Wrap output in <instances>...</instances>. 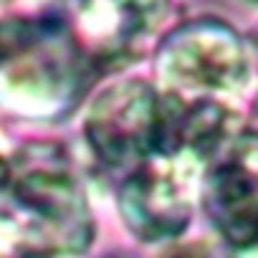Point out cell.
<instances>
[{"mask_svg": "<svg viewBox=\"0 0 258 258\" xmlns=\"http://www.w3.org/2000/svg\"><path fill=\"white\" fill-rule=\"evenodd\" d=\"M86 58L66 21L0 23V109L36 121L61 119L84 91Z\"/></svg>", "mask_w": 258, "mask_h": 258, "instance_id": "cell-1", "label": "cell"}, {"mask_svg": "<svg viewBox=\"0 0 258 258\" xmlns=\"http://www.w3.org/2000/svg\"><path fill=\"white\" fill-rule=\"evenodd\" d=\"M8 233L21 253L76 255L91 245L94 218L79 180L56 157H26L16 162L8 185Z\"/></svg>", "mask_w": 258, "mask_h": 258, "instance_id": "cell-2", "label": "cell"}, {"mask_svg": "<svg viewBox=\"0 0 258 258\" xmlns=\"http://www.w3.org/2000/svg\"><path fill=\"white\" fill-rule=\"evenodd\" d=\"M160 76L182 91L230 94L248 81V51L240 36L215 18H200L172 31L157 51Z\"/></svg>", "mask_w": 258, "mask_h": 258, "instance_id": "cell-3", "label": "cell"}, {"mask_svg": "<svg viewBox=\"0 0 258 258\" xmlns=\"http://www.w3.org/2000/svg\"><path fill=\"white\" fill-rule=\"evenodd\" d=\"M160 96L147 81L106 86L86 111L84 135L91 152L111 170H132L155 155Z\"/></svg>", "mask_w": 258, "mask_h": 258, "instance_id": "cell-4", "label": "cell"}, {"mask_svg": "<svg viewBox=\"0 0 258 258\" xmlns=\"http://www.w3.org/2000/svg\"><path fill=\"white\" fill-rule=\"evenodd\" d=\"M165 16V0H74L71 33L86 63L121 69L142 56Z\"/></svg>", "mask_w": 258, "mask_h": 258, "instance_id": "cell-5", "label": "cell"}, {"mask_svg": "<svg viewBox=\"0 0 258 258\" xmlns=\"http://www.w3.org/2000/svg\"><path fill=\"white\" fill-rule=\"evenodd\" d=\"M177 162L180 157L152 155L129 170L119 187L121 218L145 243H165L182 235L192 218L190 187Z\"/></svg>", "mask_w": 258, "mask_h": 258, "instance_id": "cell-6", "label": "cell"}, {"mask_svg": "<svg viewBox=\"0 0 258 258\" xmlns=\"http://www.w3.org/2000/svg\"><path fill=\"white\" fill-rule=\"evenodd\" d=\"M203 203L225 243L235 250L258 248V175L240 155L233 152L210 170Z\"/></svg>", "mask_w": 258, "mask_h": 258, "instance_id": "cell-7", "label": "cell"}, {"mask_svg": "<svg viewBox=\"0 0 258 258\" xmlns=\"http://www.w3.org/2000/svg\"><path fill=\"white\" fill-rule=\"evenodd\" d=\"M235 116L218 101L185 104L180 96L160 99V124L155 155L205 162L230 140Z\"/></svg>", "mask_w": 258, "mask_h": 258, "instance_id": "cell-8", "label": "cell"}, {"mask_svg": "<svg viewBox=\"0 0 258 258\" xmlns=\"http://www.w3.org/2000/svg\"><path fill=\"white\" fill-rule=\"evenodd\" d=\"M233 152L240 155V157L255 170V175H258V137H240Z\"/></svg>", "mask_w": 258, "mask_h": 258, "instance_id": "cell-9", "label": "cell"}, {"mask_svg": "<svg viewBox=\"0 0 258 258\" xmlns=\"http://www.w3.org/2000/svg\"><path fill=\"white\" fill-rule=\"evenodd\" d=\"M11 177H13V165L0 155V192H6L8 185H11Z\"/></svg>", "mask_w": 258, "mask_h": 258, "instance_id": "cell-10", "label": "cell"}, {"mask_svg": "<svg viewBox=\"0 0 258 258\" xmlns=\"http://www.w3.org/2000/svg\"><path fill=\"white\" fill-rule=\"evenodd\" d=\"M167 258H208V253H205L203 248H195V245H190V248H180V250L170 253Z\"/></svg>", "mask_w": 258, "mask_h": 258, "instance_id": "cell-11", "label": "cell"}, {"mask_svg": "<svg viewBox=\"0 0 258 258\" xmlns=\"http://www.w3.org/2000/svg\"><path fill=\"white\" fill-rule=\"evenodd\" d=\"M21 258H51V255H33V253H21Z\"/></svg>", "mask_w": 258, "mask_h": 258, "instance_id": "cell-12", "label": "cell"}, {"mask_svg": "<svg viewBox=\"0 0 258 258\" xmlns=\"http://www.w3.org/2000/svg\"><path fill=\"white\" fill-rule=\"evenodd\" d=\"M253 3H258V0H253Z\"/></svg>", "mask_w": 258, "mask_h": 258, "instance_id": "cell-13", "label": "cell"}]
</instances>
